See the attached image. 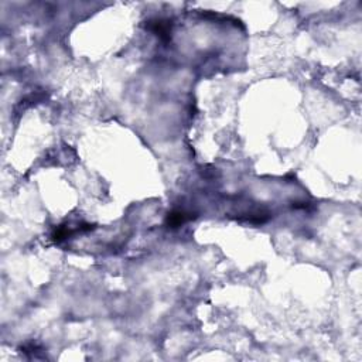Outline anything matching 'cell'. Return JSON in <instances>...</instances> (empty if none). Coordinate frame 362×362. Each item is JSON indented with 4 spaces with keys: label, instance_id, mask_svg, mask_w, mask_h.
Masks as SVG:
<instances>
[{
    "label": "cell",
    "instance_id": "6da1fadb",
    "mask_svg": "<svg viewBox=\"0 0 362 362\" xmlns=\"http://www.w3.org/2000/svg\"><path fill=\"white\" fill-rule=\"evenodd\" d=\"M193 217H191V214H188V212L183 211V210H177V211H173L170 212L167 215V225L168 227H173V228H176V227H180V225H183L184 222L190 221Z\"/></svg>",
    "mask_w": 362,
    "mask_h": 362
},
{
    "label": "cell",
    "instance_id": "7a4b0ae2",
    "mask_svg": "<svg viewBox=\"0 0 362 362\" xmlns=\"http://www.w3.org/2000/svg\"><path fill=\"white\" fill-rule=\"evenodd\" d=\"M149 28H150L153 33L159 35L160 38L163 40H168L170 38V30H171V26L168 24V21H164V20H156L154 23H150L149 24Z\"/></svg>",
    "mask_w": 362,
    "mask_h": 362
}]
</instances>
